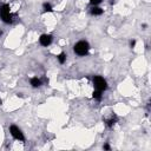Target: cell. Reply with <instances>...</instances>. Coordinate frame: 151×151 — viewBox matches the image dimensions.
Segmentation results:
<instances>
[{
    "label": "cell",
    "instance_id": "obj_1",
    "mask_svg": "<svg viewBox=\"0 0 151 151\" xmlns=\"http://www.w3.org/2000/svg\"><path fill=\"white\" fill-rule=\"evenodd\" d=\"M73 51L76 54H78L79 57H85L89 51H90V44L86 40H79L78 43H76L73 46Z\"/></svg>",
    "mask_w": 151,
    "mask_h": 151
},
{
    "label": "cell",
    "instance_id": "obj_2",
    "mask_svg": "<svg viewBox=\"0 0 151 151\" xmlns=\"http://www.w3.org/2000/svg\"><path fill=\"white\" fill-rule=\"evenodd\" d=\"M0 18L5 24H12L13 23V14L11 13V8L7 4L0 5Z\"/></svg>",
    "mask_w": 151,
    "mask_h": 151
},
{
    "label": "cell",
    "instance_id": "obj_3",
    "mask_svg": "<svg viewBox=\"0 0 151 151\" xmlns=\"http://www.w3.org/2000/svg\"><path fill=\"white\" fill-rule=\"evenodd\" d=\"M93 85H94V89L98 91H102V92H104L107 89V82L102 77V76H94Z\"/></svg>",
    "mask_w": 151,
    "mask_h": 151
},
{
    "label": "cell",
    "instance_id": "obj_4",
    "mask_svg": "<svg viewBox=\"0 0 151 151\" xmlns=\"http://www.w3.org/2000/svg\"><path fill=\"white\" fill-rule=\"evenodd\" d=\"M10 134H11V136H12L15 141L25 142V136H24V134H23V131L19 129L17 125H11V126H10Z\"/></svg>",
    "mask_w": 151,
    "mask_h": 151
},
{
    "label": "cell",
    "instance_id": "obj_5",
    "mask_svg": "<svg viewBox=\"0 0 151 151\" xmlns=\"http://www.w3.org/2000/svg\"><path fill=\"white\" fill-rule=\"evenodd\" d=\"M52 40H53V37H52L51 34H42L40 38H39V44H40L42 46H45V47H46V46L51 45Z\"/></svg>",
    "mask_w": 151,
    "mask_h": 151
},
{
    "label": "cell",
    "instance_id": "obj_6",
    "mask_svg": "<svg viewBox=\"0 0 151 151\" xmlns=\"http://www.w3.org/2000/svg\"><path fill=\"white\" fill-rule=\"evenodd\" d=\"M90 12H91L92 15H96V17H97V15H102L103 12H104V10L100 8L99 6H92L91 10H90Z\"/></svg>",
    "mask_w": 151,
    "mask_h": 151
},
{
    "label": "cell",
    "instance_id": "obj_7",
    "mask_svg": "<svg viewBox=\"0 0 151 151\" xmlns=\"http://www.w3.org/2000/svg\"><path fill=\"white\" fill-rule=\"evenodd\" d=\"M30 84L32 87H39V86H42V80L38 77H32L30 79Z\"/></svg>",
    "mask_w": 151,
    "mask_h": 151
},
{
    "label": "cell",
    "instance_id": "obj_8",
    "mask_svg": "<svg viewBox=\"0 0 151 151\" xmlns=\"http://www.w3.org/2000/svg\"><path fill=\"white\" fill-rule=\"evenodd\" d=\"M117 122H118V118H117L116 116H111V118H109V119L106 121V125H107V127L112 129Z\"/></svg>",
    "mask_w": 151,
    "mask_h": 151
},
{
    "label": "cell",
    "instance_id": "obj_9",
    "mask_svg": "<svg viewBox=\"0 0 151 151\" xmlns=\"http://www.w3.org/2000/svg\"><path fill=\"white\" fill-rule=\"evenodd\" d=\"M102 91H98V90H94L93 91V93H92V97L94 98V99H96V100H102Z\"/></svg>",
    "mask_w": 151,
    "mask_h": 151
},
{
    "label": "cell",
    "instance_id": "obj_10",
    "mask_svg": "<svg viewBox=\"0 0 151 151\" xmlns=\"http://www.w3.org/2000/svg\"><path fill=\"white\" fill-rule=\"evenodd\" d=\"M57 59H58V62L60 64H65V62H66V53H64V52L59 53L58 55H57Z\"/></svg>",
    "mask_w": 151,
    "mask_h": 151
},
{
    "label": "cell",
    "instance_id": "obj_11",
    "mask_svg": "<svg viewBox=\"0 0 151 151\" xmlns=\"http://www.w3.org/2000/svg\"><path fill=\"white\" fill-rule=\"evenodd\" d=\"M43 10H44L45 13H46V12H53V8H52L51 4H48V3H45V4L43 5Z\"/></svg>",
    "mask_w": 151,
    "mask_h": 151
},
{
    "label": "cell",
    "instance_id": "obj_12",
    "mask_svg": "<svg viewBox=\"0 0 151 151\" xmlns=\"http://www.w3.org/2000/svg\"><path fill=\"white\" fill-rule=\"evenodd\" d=\"M90 1V4L92 5V6H98L100 3H103L104 0H89Z\"/></svg>",
    "mask_w": 151,
    "mask_h": 151
},
{
    "label": "cell",
    "instance_id": "obj_13",
    "mask_svg": "<svg viewBox=\"0 0 151 151\" xmlns=\"http://www.w3.org/2000/svg\"><path fill=\"white\" fill-rule=\"evenodd\" d=\"M130 46H131V48H134V47L136 46V40H135V39L130 42Z\"/></svg>",
    "mask_w": 151,
    "mask_h": 151
},
{
    "label": "cell",
    "instance_id": "obj_14",
    "mask_svg": "<svg viewBox=\"0 0 151 151\" xmlns=\"http://www.w3.org/2000/svg\"><path fill=\"white\" fill-rule=\"evenodd\" d=\"M103 149H104V150H111V146H110L109 144H104V145H103Z\"/></svg>",
    "mask_w": 151,
    "mask_h": 151
},
{
    "label": "cell",
    "instance_id": "obj_15",
    "mask_svg": "<svg viewBox=\"0 0 151 151\" xmlns=\"http://www.w3.org/2000/svg\"><path fill=\"white\" fill-rule=\"evenodd\" d=\"M115 3V0H110V4H113Z\"/></svg>",
    "mask_w": 151,
    "mask_h": 151
},
{
    "label": "cell",
    "instance_id": "obj_16",
    "mask_svg": "<svg viewBox=\"0 0 151 151\" xmlns=\"http://www.w3.org/2000/svg\"><path fill=\"white\" fill-rule=\"evenodd\" d=\"M3 103V100H1V98H0V104H1Z\"/></svg>",
    "mask_w": 151,
    "mask_h": 151
},
{
    "label": "cell",
    "instance_id": "obj_17",
    "mask_svg": "<svg viewBox=\"0 0 151 151\" xmlns=\"http://www.w3.org/2000/svg\"><path fill=\"white\" fill-rule=\"evenodd\" d=\"M1 34H3V32H1V31H0V37H1Z\"/></svg>",
    "mask_w": 151,
    "mask_h": 151
}]
</instances>
